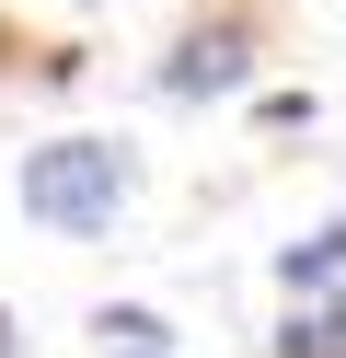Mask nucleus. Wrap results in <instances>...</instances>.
<instances>
[{"label":"nucleus","instance_id":"obj_1","mask_svg":"<svg viewBox=\"0 0 346 358\" xmlns=\"http://www.w3.org/2000/svg\"><path fill=\"white\" fill-rule=\"evenodd\" d=\"M12 196H23V220H35V231L92 243V231H115V220H127V196H138V150L104 139V127L35 139V150L12 162Z\"/></svg>","mask_w":346,"mask_h":358},{"label":"nucleus","instance_id":"obj_3","mask_svg":"<svg viewBox=\"0 0 346 358\" xmlns=\"http://www.w3.org/2000/svg\"><path fill=\"white\" fill-rule=\"evenodd\" d=\"M335 266H346V220H323V231H300L289 255H277V289L312 301V289H335Z\"/></svg>","mask_w":346,"mask_h":358},{"label":"nucleus","instance_id":"obj_6","mask_svg":"<svg viewBox=\"0 0 346 358\" xmlns=\"http://www.w3.org/2000/svg\"><path fill=\"white\" fill-rule=\"evenodd\" d=\"M0 358H23V324H12V301H0Z\"/></svg>","mask_w":346,"mask_h":358},{"label":"nucleus","instance_id":"obj_4","mask_svg":"<svg viewBox=\"0 0 346 358\" xmlns=\"http://www.w3.org/2000/svg\"><path fill=\"white\" fill-rule=\"evenodd\" d=\"M277 358H346V301H289V324H277Z\"/></svg>","mask_w":346,"mask_h":358},{"label":"nucleus","instance_id":"obj_5","mask_svg":"<svg viewBox=\"0 0 346 358\" xmlns=\"http://www.w3.org/2000/svg\"><path fill=\"white\" fill-rule=\"evenodd\" d=\"M92 335H104V347H173V324H161L150 301H104V312H92Z\"/></svg>","mask_w":346,"mask_h":358},{"label":"nucleus","instance_id":"obj_2","mask_svg":"<svg viewBox=\"0 0 346 358\" xmlns=\"http://www.w3.org/2000/svg\"><path fill=\"white\" fill-rule=\"evenodd\" d=\"M243 81H254V12H196L173 35V58H161V93L173 104H219Z\"/></svg>","mask_w":346,"mask_h":358}]
</instances>
